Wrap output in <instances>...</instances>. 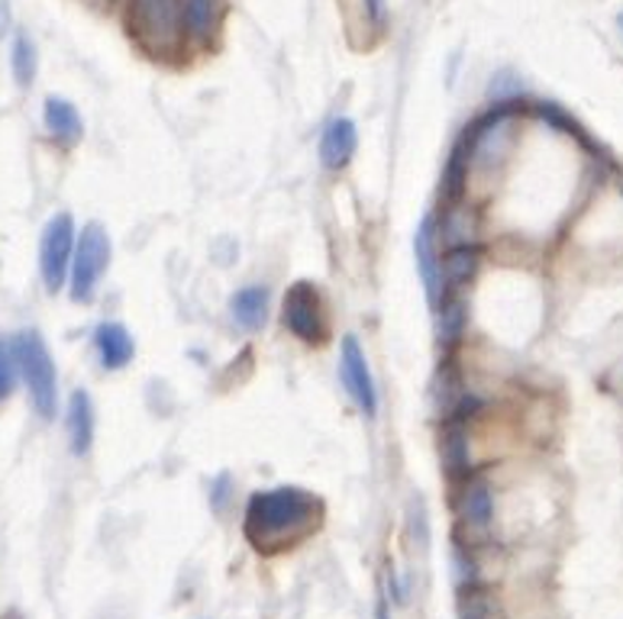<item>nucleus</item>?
I'll use <instances>...</instances> for the list:
<instances>
[{
    "label": "nucleus",
    "instance_id": "obj_1",
    "mask_svg": "<svg viewBox=\"0 0 623 619\" xmlns=\"http://www.w3.org/2000/svg\"><path fill=\"white\" fill-rule=\"evenodd\" d=\"M324 523V500L304 488H272L255 491L246 503L243 533L262 555H278L314 536Z\"/></svg>",
    "mask_w": 623,
    "mask_h": 619
},
{
    "label": "nucleus",
    "instance_id": "obj_2",
    "mask_svg": "<svg viewBox=\"0 0 623 619\" xmlns=\"http://www.w3.org/2000/svg\"><path fill=\"white\" fill-rule=\"evenodd\" d=\"M17 352H20V374L30 387L33 407L42 419H52L55 404H59V374H55L49 345L42 342L40 332L27 330L17 335Z\"/></svg>",
    "mask_w": 623,
    "mask_h": 619
},
{
    "label": "nucleus",
    "instance_id": "obj_3",
    "mask_svg": "<svg viewBox=\"0 0 623 619\" xmlns=\"http://www.w3.org/2000/svg\"><path fill=\"white\" fill-rule=\"evenodd\" d=\"M107 265H110V236L101 223H87L78 233V246H75V258H72V275H68L72 300H78V303L94 300Z\"/></svg>",
    "mask_w": 623,
    "mask_h": 619
},
{
    "label": "nucleus",
    "instance_id": "obj_4",
    "mask_svg": "<svg viewBox=\"0 0 623 619\" xmlns=\"http://www.w3.org/2000/svg\"><path fill=\"white\" fill-rule=\"evenodd\" d=\"M75 246H78V230H75L72 213H55L45 223L40 239V275L49 294H59L68 285Z\"/></svg>",
    "mask_w": 623,
    "mask_h": 619
},
{
    "label": "nucleus",
    "instance_id": "obj_5",
    "mask_svg": "<svg viewBox=\"0 0 623 619\" xmlns=\"http://www.w3.org/2000/svg\"><path fill=\"white\" fill-rule=\"evenodd\" d=\"M136 26L156 55L175 52L184 42L181 0H136Z\"/></svg>",
    "mask_w": 623,
    "mask_h": 619
},
{
    "label": "nucleus",
    "instance_id": "obj_6",
    "mask_svg": "<svg viewBox=\"0 0 623 619\" xmlns=\"http://www.w3.org/2000/svg\"><path fill=\"white\" fill-rule=\"evenodd\" d=\"M282 320L300 342H324L327 339V310H324V297H320L317 285H310V281L292 285L285 294V303H282Z\"/></svg>",
    "mask_w": 623,
    "mask_h": 619
},
{
    "label": "nucleus",
    "instance_id": "obj_7",
    "mask_svg": "<svg viewBox=\"0 0 623 619\" xmlns=\"http://www.w3.org/2000/svg\"><path fill=\"white\" fill-rule=\"evenodd\" d=\"M339 381L346 387V394L356 401V407L374 416L378 410V391H374V377L369 372V359H366V349L356 335H342V345H339Z\"/></svg>",
    "mask_w": 623,
    "mask_h": 619
},
{
    "label": "nucleus",
    "instance_id": "obj_8",
    "mask_svg": "<svg viewBox=\"0 0 623 619\" xmlns=\"http://www.w3.org/2000/svg\"><path fill=\"white\" fill-rule=\"evenodd\" d=\"M414 262L416 275L423 281L426 300L436 307L446 294V281H443V255H440V226L436 216H423L414 233Z\"/></svg>",
    "mask_w": 623,
    "mask_h": 619
},
{
    "label": "nucleus",
    "instance_id": "obj_9",
    "mask_svg": "<svg viewBox=\"0 0 623 619\" xmlns=\"http://www.w3.org/2000/svg\"><path fill=\"white\" fill-rule=\"evenodd\" d=\"M456 510L462 526H468V533H478L485 536L495 523V494H492V484L488 478L482 474H468L462 481L456 497Z\"/></svg>",
    "mask_w": 623,
    "mask_h": 619
},
{
    "label": "nucleus",
    "instance_id": "obj_10",
    "mask_svg": "<svg viewBox=\"0 0 623 619\" xmlns=\"http://www.w3.org/2000/svg\"><path fill=\"white\" fill-rule=\"evenodd\" d=\"M440 461L450 481H465L472 474V442L468 423L462 416H446L440 426Z\"/></svg>",
    "mask_w": 623,
    "mask_h": 619
},
{
    "label": "nucleus",
    "instance_id": "obj_11",
    "mask_svg": "<svg viewBox=\"0 0 623 619\" xmlns=\"http://www.w3.org/2000/svg\"><path fill=\"white\" fill-rule=\"evenodd\" d=\"M436 226H440V243L446 248L478 246L482 220H478V210L472 204H462V201L450 204L443 210V220Z\"/></svg>",
    "mask_w": 623,
    "mask_h": 619
},
{
    "label": "nucleus",
    "instance_id": "obj_12",
    "mask_svg": "<svg viewBox=\"0 0 623 619\" xmlns=\"http://www.w3.org/2000/svg\"><path fill=\"white\" fill-rule=\"evenodd\" d=\"M356 149H359V129H356V124L349 117L330 120L327 129H324V136H320V162H324V168H330V171L346 168L352 162Z\"/></svg>",
    "mask_w": 623,
    "mask_h": 619
},
{
    "label": "nucleus",
    "instance_id": "obj_13",
    "mask_svg": "<svg viewBox=\"0 0 623 619\" xmlns=\"http://www.w3.org/2000/svg\"><path fill=\"white\" fill-rule=\"evenodd\" d=\"M94 349H97L101 365L107 372H120L136 355V342H133V335L124 323H101L94 330Z\"/></svg>",
    "mask_w": 623,
    "mask_h": 619
},
{
    "label": "nucleus",
    "instance_id": "obj_14",
    "mask_svg": "<svg viewBox=\"0 0 623 619\" xmlns=\"http://www.w3.org/2000/svg\"><path fill=\"white\" fill-rule=\"evenodd\" d=\"M65 429H68V446H72V455H84L91 452L94 446V401L87 391H75L68 397V410H65Z\"/></svg>",
    "mask_w": 623,
    "mask_h": 619
},
{
    "label": "nucleus",
    "instance_id": "obj_15",
    "mask_svg": "<svg viewBox=\"0 0 623 619\" xmlns=\"http://www.w3.org/2000/svg\"><path fill=\"white\" fill-rule=\"evenodd\" d=\"M42 120H45V129H49V136L55 139V142H62V146H75L78 139L84 136V124H82V114L75 110V104L72 100H65V97H45V107H42Z\"/></svg>",
    "mask_w": 623,
    "mask_h": 619
},
{
    "label": "nucleus",
    "instance_id": "obj_16",
    "mask_svg": "<svg viewBox=\"0 0 623 619\" xmlns=\"http://www.w3.org/2000/svg\"><path fill=\"white\" fill-rule=\"evenodd\" d=\"M468 327V300L462 297V290H446L443 300L436 303V342L443 349H453L462 342Z\"/></svg>",
    "mask_w": 623,
    "mask_h": 619
},
{
    "label": "nucleus",
    "instance_id": "obj_17",
    "mask_svg": "<svg viewBox=\"0 0 623 619\" xmlns=\"http://www.w3.org/2000/svg\"><path fill=\"white\" fill-rule=\"evenodd\" d=\"M181 26L184 40L210 42L220 26V0H181Z\"/></svg>",
    "mask_w": 623,
    "mask_h": 619
},
{
    "label": "nucleus",
    "instance_id": "obj_18",
    "mask_svg": "<svg viewBox=\"0 0 623 619\" xmlns=\"http://www.w3.org/2000/svg\"><path fill=\"white\" fill-rule=\"evenodd\" d=\"M230 313L243 330H262L268 320V288L265 285H246L230 297Z\"/></svg>",
    "mask_w": 623,
    "mask_h": 619
},
{
    "label": "nucleus",
    "instance_id": "obj_19",
    "mask_svg": "<svg viewBox=\"0 0 623 619\" xmlns=\"http://www.w3.org/2000/svg\"><path fill=\"white\" fill-rule=\"evenodd\" d=\"M468 174H472V139L468 132H462L450 152V162H446V171H443V198L446 204H456L462 201L465 188H468Z\"/></svg>",
    "mask_w": 623,
    "mask_h": 619
},
{
    "label": "nucleus",
    "instance_id": "obj_20",
    "mask_svg": "<svg viewBox=\"0 0 623 619\" xmlns=\"http://www.w3.org/2000/svg\"><path fill=\"white\" fill-rule=\"evenodd\" d=\"M478 265H482L478 246L446 248V255H443V281H446V290L468 288L475 281V275H478Z\"/></svg>",
    "mask_w": 623,
    "mask_h": 619
},
{
    "label": "nucleus",
    "instance_id": "obj_21",
    "mask_svg": "<svg viewBox=\"0 0 623 619\" xmlns=\"http://www.w3.org/2000/svg\"><path fill=\"white\" fill-rule=\"evenodd\" d=\"M430 397H433V407L440 416H456L458 404L465 397V387L458 381V372L453 362H443L436 374H433V387H430Z\"/></svg>",
    "mask_w": 623,
    "mask_h": 619
},
{
    "label": "nucleus",
    "instance_id": "obj_22",
    "mask_svg": "<svg viewBox=\"0 0 623 619\" xmlns=\"http://www.w3.org/2000/svg\"><path fill=\"white\" fill-rule=\"evenodd\" d=\"M458 619H504V610L495 600V594L472 584V587H462L458 594Z\"/></svg>",
    "mask_w": 623,
    "mask_h": 619
},
{
    "label": "nucleus",
    "instance_id": "obj_23",
    "mask_svg": "<svg viewBox=\"0 0 623 619\" xmlns=\"http://www.w3.org/2000/svg\"><path fill=\"white\" fill-rule=\"evenodd\" d=\"M10 68H13V78L20 87H30L36 82V72H40V55H36V45L27 33H17L13 45H10Z\"/></svg>",
    "mask_w": 623,
    "mask_h": 619
},
{
    "label": "nucleus",
    "instance_id": "obj_24",
    "mask_svg": "<svg viewBox=\"0 0 623 619\" xmlns=\"http://www.w3.org/2000/svg\"><path fill=\"white\" fill-rule=\"evenodd\" d=\"M534 114L540 117L542 124L549 126V129H559V132H566V136H576L579 142L588 146V136H584V129L579 126V120H572L559 104H549V100H540V104H534Z\"/></svg>",
    "mask_w": 623,
    "mask_h": 619
},
{
    "label": "nucleus",
    "instance_id": "obj_25",
    "mask_svg": "<svg viewBox=\"0 0 623 619\" xmlns=\"http://www.w3.org/2000/svg\"><path fill=\"white\" fill-rule=\"evenodd\" d=\"M20 374V352H17V339H0V401H7L13 394Z\"/></svg>",
    "mask_w": 623,
    "mask_h": 619
},
{
    "label": "nucleus",
    "instance_id": "obj_26",
    "mask_svg": "<svg viewBox=\"0 0 623 619\" xmlns=\"http://www.w3.org/2000/svg\"><path fill=\"white\" fill-rule=\"evenodd\" d=\"M520 94H524V84H520V78H517L514 72H498V75L492 78V84H488L492 104H517Z\"/></svg>",
    "mask_w": 623,
    "mask_h": 619
},
{
    "label": "nucleus",
    "instance_id": "obj_27",
    "mask_svg": "<svg viewBox=\"0 0 623 619\" xmlns=\"http://www.w3.org/2000/svg\"><path fill=\"white\" fill-rule=\"evenodd\" d=\"M408 526H411V538H414V545H426V538H430V520H426V506H423V500H420V497L411 500Z\"/></svg>",
    "mask_w": 623,
    "mask_h": 619
},
{
    "label": "nucleus",
    "instance_id": "obj_28",
    "mask_svg": "<svg viewBox=\"0 0 623 619\" xmlns=\"http://www.w3.org/2000/svg\"><path fill=\"white\" fill-rule=\"evenodd\" d=\"M230 497H233V478L223 471L210 481V510L213 513H223L230 506Z\"/></svg>",
    "mask_w": 623,
    "mask_h": 619
},
{
    "label": "nucleus",
    "instance_id": "obj_29",
    "mask_svg": "<svg viewBox=\"0 0 623 619\" xmlns=\"http://www.w3.org/2000/svg\"><path fill=\"white\" fill-rule=\"evenodd\" d=\"M362 10H366V20L372 30H384L388 26V0H362Z\"/></svg>",
    "mask_w": 623,
    "mask_h": 619
},
{
    "label": "nucleus",
    "instance_id": "obj_30",
    "mask_svg": "<svg viewBox=\"0 0 623 619\" xmlns=\"http://www.w3.org/2000/svg\"><path fill=\"white\" fill-rule=\"evenodd\" d=\"M13 30V10H10V0H0V40Z\"/></svg>",
    "mask_w": 623,
    "mask_h": 619
},
{
    "label": "nucleus",
    "instance_id": "obj_31",
    "mask_svg": "<svg viewBox=\"0 0 623 619\" xmlns=\"http://www.w3.org/2000/svg\"><path fill=\"white\" fill-rule=\"evenodd\" d=\"M374 619H391V610H388L384 594H381V597H378V604H374Z\"/></svg>",
    "mask_w": 623,
    "mask_h": 619
},
{
    "label": "nucleus",
    "instance_id": "obj_32",
    "mask_svg": "<svg viewBox=\"0 0 623 619\" xmlns=\"http://www.w3.org/2000/svg\"><path fill=\"white\" fill-rule=\"evenodd\" d=\"M7 619H20V617H17V613H10V617H7Z\"/></svg>",
    "mask_w": 623,
    "mask_h": 619
},
{
    "label": "nucleus",
    "instance_id": "obj_33",
    "mask_svg": "<svg viewBox=\"0 0 623 619\" xmlns=\"http://www.w3.org/2000/svg\"><path fill=\"white\" fill-rule=\"evenodd\" d=\"M617 23H621V30H623V13H621V20H617Z\"/></svg>",
    "mask_w": 623,
    "mask_h": 619
}]
</instances>
